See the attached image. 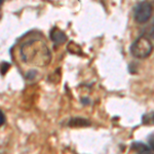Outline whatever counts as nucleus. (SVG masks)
<instances>
[{
  "mask_svg": "<svg viewBox=\"0 0 154 154\" xmlns=\"http://www.w3.org/2000/svg\"><path fill=\"white\" fill-rule=\"evenodd\" d=\"M20 54L24 63L35 67H45L51 63V54L45 42L40 39H30L24 42L20 48Z\"/></svg>",
  "mask_w": 154,
  "mask_h": 154,
  "instance_id": "f257e3e1",
  "label": "nucleus"
},
{
  "mask_svg": "<svg viewBox=\"0 0 154 154\" xmlns=\"http://www.w3.org/2000/svg\"><path fill=\"white\" fill-rule=\"evenodd\" d=\"M153 51V44L150 38L142 35L136 39L131 45V54L137 59H146Z\"/></svg>",
  "mask_w": 154,
  "mask_h": 154,
  "instance_id": "f03ea898",
  "label": "nucleus"
},
{
  "mask_svg": "<svg viewBox=\"0 0 154 154\" xmlns=\"http://www.w3.org/2000/svg\"><path fill=\"white\" fill-rule=\"evenodd\" d=\"M153 11L152 4L148 1H141L136 4L134 8V18L139 24L146 23L151 18Z\"/></svg>",
  "mask_w": 154,
  "mask_h": 154,
  "instance_id": "7ed1b4c3",
  "label": "nucleus"
},
{
  "mask_svg": "<svg viewBox=\"0 0 154 154\" xmlns=\"http://www.w3.org/2000/svg\"><path fill=\"white\" fill-rule=\"evenodd\" d=\"M51 39L54 41V45L58 46V45H62L64 42L67 41V36L58 27H54L51 31Z\"/></svg>",
  "mask_w": 154,
  "mask_h": 154,
  "instance_id": "20e7f679",
  "label": "nucleus"
},
{
  "mask_svg": "<svg viewBox=\"0 0 154 154\" xmlns=\"http://www.w3.org/2000/svg\"><path fill=\"white\" fill-rule=\"evenodd\" d=\"M69 125L70 126H86V125H89V122L86 119L76 117L69 121Z\"/></svg>",
  "mask_w": 154,
  "mask_h": 154,
  "instance_id": "39448f33",
  "label": "nucleus"
},
{
  "mask_svg": "<svg viewBox=\"0 0 154 154\" xmlns=\"http://www.w3.org/2000/svg\"><path fill=\"white\" fill-rule=\"evenodd\" d=\"M131 148L134 149V150L138 151V152H142L144 150H147L149 149V147L147 145H145V144L141 143V142H134L133 145H131Z\"/></svg>",
  "mask_w": 154,
  "mask_h": 154,
  "instance_id": "423d86ee",
  "label": "nucleus"
},
{
  "mask_svg": "<svg viewBox=\"0 0 154 154\" xmlns=\"http://www.w3.org/2000/svg\"><path fill=\"white\" fill-rule=\"evenodd\" d=\"M143 122L145 125H154V112L151 114L150 116L149 115H145L143 117Z\"/></svg>",
  "mask_w": 154,
  "mask_h": 154,
  "instance_id": "0eeeda50",
  "label": "nucleus"
},
{
  "mask_svg": "<svg viewBox=\"0 0 154 154\" xmlns=\"http://www.w3.org/2000/svg\"><path fill=\"white\" fill-rule=\"evenodd\" d=\"M9 64L8 63H6V62H3V63H2V67H1V74L2 75H4V74L6 73V71L8 70L9 69Z\"/></svg>",
  "mask_w": 154,
  "mask_h": 154,
  "instance_id": "6e6552de",
  "label": "nucleus"
},
{
  "mask_svg": "<svg viewBox=\"0 0 154 154\" xmlns=\"http://www.w3.org/2000/svg\"><path fill=\"white\" fill-rule=\"evenodd\" d=\"M149 144H150V149L154 152V134L149 136Z\"/></svg>",
  "mask_w": 154,
  "mask_h": 154,
  "instance_id": "1a4fd4ad",
  "label": "nucleus"
},
{
  "mask_svg": "<svg viewBox=\"0 0 154 154\" xmlns=\"http://www.w3.org/2000/svg\"><path fill=\"white\" fill-rule=\"evenodd\" d=\"M0 114H1V120H0V125H4V122H5V115H4V113H3V111H0Z\"/></svg>",
  "mask_w": 154,
  "mask_h": 154,
  "instance_id": "9d476101",
  "label": "nucleus"
},
{
  "mask_svg": "<svg viewBox=\"0 0 154 154\" xmlns=\"http://www.w3.org/2000/svg\"><path fill=\"white\" fill-rule=\"evenodd\" d=\"M139 154H153V153H152V151H151V149L149 148L147 150H144L142 152H139Z\"/></svg>",
  "mask_w": 154,
  "mask_h": 154,
  "instance_id": "9b49d317",
  "label": "nucleus"
},
{
  "mask_svg": "<svg viewBox=\"0 0 154 154\" xmlns=\"http://www.w3.org/2000/svg\"><path fill=\"white\" fill-rule=\"evenodd\" d=\"M151 36L154 38V20H153V23H152V27H151V31H150Z\"/></svg>",
  "mask_w": 154,
  "mask_h": 154,
  "instance_id": "f8f14e48",
  "label": "nucleus"
}]
</instances>
